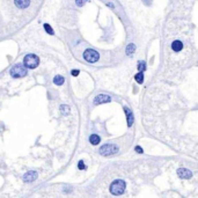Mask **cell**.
Segmentation results:
<instances>
[{
    "instance_id": "1",
    "label": "cell",
    "mask_w": 198,
    "mask_h": 198,
    "mask_svg": "<svg viewBox=\"0 0 198 198\" xmlns=\"http://www.w3.org/2000/svg\"><path fill=\"white\" fill-rule=\"evenodd\" d=\"M125 190V182L123 180H116L110 185V192L115 196H119Z\"/></svg>"
},
{
    "instance_id": "2",
    "label": "cell",
    "mask_w": 198,
    "mask_h": 198,
    "mask_svg": "<svg viewBox=\"0 0 198 198\" xmlns=\"http://www.w3.org/2000/svg\"><path fill=\"white\" fill-rule=\"evenodd\" d=\"M38 64H40V58L33 53L27 54L23 59V65L27 68H36L38 66Z\"/></svg>"
},
{
    "instance_id": "3",
    "label": "cell",
    "mask_w": 198,
    "mask_h": 198,
    "mask_svg": "<svg viewBox=\"0 0 198 198\" xmlns=\"http://www.w3.org/2000/svg\"><path fill=\"white\" fill-rule=\"evenodd\" d=\"M11 77L13 78H23L27 75V67L22 64H17L11 68Z\"/></svg>"
},
{
    "instance_id": "4",
    "label": "cell",
    "mask_w": 198,
    "mask_h": 198,
    "mask_svg": "<svg viewBox=\"0 0 198 198\" xmlns=\"http://www.w3.org/2000/svg\"><path fill=\"white\" fill-rule=\"evenodd\" d=\"M100 58V54L96 50L93 49H87L86 51L83 52V59L86 60L87 63H96Z\"/></svg>"
},
{
    "instance_id": "5",
    "label": "cell",
    "mask_w": 198,
    "mask_h": 198,
    "mask_svg": "<svg viewBox=\"0 0 198 198\" xmlns=\"http://www.w3.org/2000/svg\"><path fill=\"white\" fill-rule=\"evenodd\" d=\"M118 152V147L114 144H105L100 148V153L102 155H111V154H116Z\"/></svg>"
},
{
    "instance_id": "6",
    "label": "cell",
    "mask_w": 198,
    "mask_h": 198,
    "mask_svg": "<svg viewBox=\"0 0 198 198\" xmlns=\"http://www.w3.org/2000/svg\"><path fill=\"white\" fill-rule=\"evenodd\" d=\"M110 101H111V97L110 96L104 95V94H100V95H97L94 99V104L97 105V104H102V103H108Z\"/></svg>"
},
{
    "instance_id": "7",
    "label": "cell",
    "mask_w": 198,
    "mask_h": 198,
    "mask_svg": "<svg viewBox=\"0 0 198 198\" xmlns=\"http://www.w3.org/2000/svg\"><path fill=\"white\" fill-rule=\"evenodd\" d=\"M36 179H37V172H35V170H29L23 176L24 182H34Z\"/></svg>"
},
{
    "instance_id": "8",
    "label": "cell",
    "mask_w": 198,
    "mask_h": 198,
    "mask_svg": "<svg viewBox=\"0 0 198 198\" xmlns=\"http://www.w3.org/2000/svg\"><path fill=\"white\" fill-rule=\"evenodd\" d=\"M177 174H179V176H180L181 179H183V180H188V179L191 177V172L189 170V169H185V168L179 169Z\"/></svg>"
},
{
    "instance_id": "9",
    "label": "cell",
    "mask_w": 198,
    "mask_h": 198,
    "mask_svg": "<svg viewBox=\"0 0 198 198\" xmlns=\"http://www.w3.org/2000/svg\"><path fill=\"white\" fill-rule=\"evenodd\" d=\"M14 4L17 8H21V9H24L29 6L30 4V0H14Z\"/></svg>"
},
{
    "instance_id": "10",
    "label": "cell",
    "mask_w": 198,
    "mask_h": 198,
    "mask_svg": "<svg viewBox=\"0 0 198 198\" xmlns=\"http://www.w3.org/2000/svg\"><path fill=\"white\" fill-rule=\"evenodd\" d=\"M182 48H183V44H182V42L181 41H174L173 43H172V49L175 51V52H179V51H181L182 50Z\"/></svg>"
},
{
    "instance_id": "11",
    "label": "cell",
    "mask_w": 198,
    "mask_h": 198,
    "mask_svg": "<svg viewBox=\"0 0 198 198\" xmlns=\"http://www.w3.org/2000/svg\"><path fill=\"white\" fill-rule=\"evenodd\" d=\"M124 110H125V114H126V117H128V125L131 126L132 123H133V116H132V112H131L128 108H124Z\"/></svg>"
},
{
    "instance_id": "12",
    "label": "cell",
    "mask_w": 198,
    "mask_h": 198,
    "mask_svg": "<svg viewBox=\"0 0 198 198\" xmlns=\"http://www.w3.org/2000/svg\"><path fill=\"white\" fill-rule=\"evenodd\" d=\"M89 141H91L92 145H97L100 141H101V138H100L97 134H92V136L89 137Z\"/></svg>"
},
{
    "instance_id": "13",
    "label": "cell",
    "mask_w": 198,
    "mask_h": 198,
    "mask_svg": "<svg viewBox=\"0 0 198 198\" xmlns=\"http://www.w3.org/2000/svg\"><path fill=\"white\" fill-rule=\"evenodd\" d=\"M64 81H65V79H64V77H62V75H56L54 79H53V82H54L56 85H58V86H62V85L64 83Z\"/></svg>"
},
{
    "instance_id": "14",
    "label": "cell",
    "mask_w": 198,
    "mask_h": 198,
    "mask_svg": "<svg viewBox=\"0 0 198 198\" xmlns=\"http://www.w3.org/2000/svg\"><path fill=\"white\" fill-rule=\"evenodd\" d=\"M134 79H136V81L138 82V83H143L144 82V74L143 73H138V74H136V77H134Z\"/></svg>"
},
{
    "instance_id": "15",
    "label": "cell",
    "mask_w": 198,
    "mask_h": 198,
    "mask_svg": "<svg viewBox=\"0 0 198 198\" xmlns=\"http://www.w3.org/2000/svg\"><path fill=\"white\" fill-rule=\"evenodd\" d=\"M60 111H62L63 115H68V114H70V108H68L67 105H64V104H63V105L60 107Z\"/></svg>"
},
{
    "instance_id": "16",
    "label": "cell",
    "mask_w": 198,
    "mask_h": 198,
    "mask_svg": "<svg viewBox=\"0 0 198 198\" xmlns=\"http://www.w3.org/2000/svg\"><path fill=\"white\" fill-rule=\"evenodd\" d=\"M134 50H136L134 44H130V45H128V48H126V53H128V54H132V53L134 52Z\"/></svg>"
},
{
    "instance_id": "17",
    "label": "cell",
    "mask_w": 198,
    "mask_h": 198,
    "mask_svg": "<svg viewBox=\"0 0 198 198\" xmlns=\"http://www.w3.org/2000/svg\"><path fill=\"white\" fill-rule=\"evenodd\" d=\"M44 29L46 30V33L48 34H50V35H53V30H52V28L48 24V23H44Z\"/></svg>"
},
{
    "instance_id": "18",
    "label": "cell",
    "mask_w": 198,
    "mask_h": 198,
    "mask_svg": "<svg viewBox=\"0 0 198 198\" xmlns=\"http://www.w3.org/2000/svg\"><path fill=\"white\" fill-rule=\"evenodd\" d=\"M87 1H88V0H75V4H77V6L81 7L83 4H86Z\"/></svg>"
},
{
    "instance_id": "19",
    "label": "cell",
    "mask_w": 198,
    "mask_h": 198,
    "mask_svg": "<svg viewBox=\"0 0 198 198\" xmlns=\"http://www.w3.org/2000/svg\"><path fill=\"white\" fill-rule=\"evenodd\" d=\"M138 68H139L140 71L145 70V63H144V62H139V64H138Z\"/></svg>"
},
{
    "instance_id": "20",
    "label": "cell",
    "mask_w": 198,
    "mask_h": 198,
    "mask_svg": "<svg viewBox=\"0 0 198 198\" xmlns=\"http://www.w3.org/2000/svg\"><path fill=\"white\" fill-rule=\"evenodd\" d=\"M78 168H79V169H85V168H86V166H85V163H83V161H79V164H78Z\"/></svg>"
},
{
    "instance_id": "21",
    "label": "cell",
    "mask_w": 198,
    "mask_h": 198,
    "mask_svg": "<svg viewBox=\"0 0 198 198\" xmlns=\"http://www.w3.org/2000/svg\"><path fill=\"white\" fill-rule=\"evenodd\" d=\"M71 74H72L73 77H77V75H79V71H78V70H73V71L71 72Z\"/></svg>"
},
{
    "instance_id": "22",
    "label": "cell",
    "mask_w": 198,
    "mask_h": 198,
    "mask_svg": "<svg viewBox=\"0 0 198 198\" xmlns=\"http://www.w3.org/2000/svg\"><path fill=\"white\" fill-rule=\"evenodd\" d=\"M136 151H138L139 153H141V152H143V150H141V148H140L139 146H137V147H136Z\"/></svg>"
}]
</instances>
